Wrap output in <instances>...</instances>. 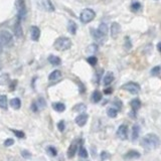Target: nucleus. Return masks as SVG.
<instances>
[{"label": "nucleus", "instance_id": "nucleus-11", "mask_svg": "<svg viewBox=\"0 0 161 161\" xmlns=\"http://www.w3.org/2000/svg\"><path fill=\"white\" fill-rule=\"evenodd\" d=\"M88 119H89V116L86 113H82V114H80L77 118H76V123H77L78 126L83 127V126L86 125Z\"/></svg>", "mask_w": 161, "mask_h": 161}, {"label": "nucleus", "instance_id": "nucleus-17", "mask_svg": "<svg viewBox=\"0 0 161 161\" xmlns=\"http://www.w3.org/2000/svg\"><path fill=\"white\" fill-rule=\"evenodd\" d=\"M77 29H78L77 23H76V22L73 21V20H70L69 23H68V30H69V32L71 33V34H76V32H77Z\"/></svg>", "mask_w": 161, "mask_h": 161}, {"label": "nucleus", "instance_id": "nucleus-8", "mask_svg": "<svg viewBox=\"0 0 161 161\" xmlns=\"http://www.w3.org/2000/svg\"><path fill=\"white\" fill-rule=\"evenodd\" d=\"M91 33H92V37L95 38L98 42H100V43H104L105 42L106 37L104 34H102L98 29H91Z\"/></svg>", "mask_w": 161, "mask_h": 161}, {"label": "nucleus", "instance_id": "nucleus-23", "mask_svg": "<svg viewBox=\"0 0 161 161\" xmlns=\"http://www.w3.org/2000/svg\"><path fill=\"white\" fill-rule=\"evenodd\" d=\"M10 106L12 107L13 109H19L21 107V101L19 98H13V99L10 100Z\"/></svg>", "mask_w": 161, "mask_h": 161}, {"label": "nucleus", "instance_id": "nucleus-18", "mask_svg": "<svg viewBox=\"0 0 161 161\" xmlns=\"http://www.w3.org/2000/svg\"><path fill=\"white\" fill-rule=\"evenodd\" d=\"M48 61H50L52 66H60L61 64V60L60 57L56 56H53V55H51L48 56Z\"/></svg>", "mask_w": 161, "mask_h": 161}, {"label": "nucleus", "instance_id": "nucleus-32", "mask_svg": "<svg viewBox=\"0 0 161 161\" xmlns=\"http://www.w3.org/2000/svg\"><path fill=\"white\" fill-rule=\"evenodd\" d=\"M87 61H88L91 66H96L97 62H98V59H97L96 56H89V57H88V59H87Z\"/></svg>", "mask_w": 161, "mask_h": 161}, {"label": "nucleus", "instance_id": "nucleus-31", "mask_svg": "<svg viewBox=\"0 0 161 161\" xmlns=\"http://www.w3.org/2000/svg\"><path fill=\"white\" fill-rule=\"evenodd\" d=\"M79 155H80V157L85 158V159L88 157V151L86 150V148H85V147L80 146V148L79 150Z\"/></svg>", "mask_w": 161, "mask_h": 161}, {"label": "nucleus", "instance_id": "nucleus-39", "mask_svg": "<svg viewBox=\"0 0 161 161\" xmlns=\"http://www.w3.org/2000/svg\"><path fill=\"white\" fill-rule=\"evenodd\" d=\"M109 158H110V154L108 153V152L103 151L102 153H101V160L102 161H105V160L109 159Z\"/></svg>", "mask_w": 161, "mask_h": 161}, {"label": "nucleus", "instance_id": "nucleus-22", "mask_svg": "<svg viewBox=\"0 0 161 161\" xmlns=\"http://www.w3.org/2000/svg\"><path fill=\"white\" fill-rule=\"evenodd\" d=\"M130 106L132 107V110L133 111H138L140 109V107H141V101L139 99H133L131 102H130Z\"/></svg>", "mask_w": 161, "mask_h": 161}, {"label": "nucleus", "instance_id": "nucleus-15", "mask_svg": "<svg viewBox=\"0 0 161 161\" xmlns=\"http://www.w3.org/2000/svg\"><path fill=\"white\" fill-rule=\"evenodd\" d=\"M14 33H15V35L18 38L22 37V35H23V32H22V27H21V24H20V20L19 19L15 23V25H14Z\"/></svg>", "mask_w": 161, "mask_h": 161}, {"label": "nucleus", "instance_id": "nucleus-21", "mask_svg": "<svg viewBox=\"0 0 161 161\" xmlns=\"http://www.w3.org/2000/svg\"><path fill=\"white\" fill-rule=\"evenodd\" d=\"M61 77V71L59 70H56L51 73V75L48 76V80H56Z\"/></svg>", "mask_w": 161, "mask_h": 161}, {"label": "nucleus", "instance_id": "nucleus-14", "mask_svg": "<svg viewBox=\"0 0 161 161\" xmlns=\"http://www.w3.org/2000/svg\"><path fill=\"white\" fill-rule=\"evenodd\" d=\"M114 80V74L112 73V71H109V73H107L104 77V80H103V84L105 85V86H109V85Z\"/></svg>", "mask_w": 161, "mask_h": 161}, {"label": "nucleus", "instance_id": "nucleus-16", "mask_svg": "<svg viewBox=\"0 0 161 161\" xmlns=\"http://www.w3.org/2000/svg\"><path fill=\"white\" fill-rule=\"evenodd\" d=\"M139 134H140V126L138 124H135L132 127V139H133V141L138 139Z\"/></svg>", "mask_w": 161, "mask_h": 161}, {"label": "nucleus", "instance_id": "nucleus-9", "mask_svg": "<svg viewBox=\"0 0 161 161\" xmlns=\"http://www.w3.org/2000/svg\"><path fill=\"white\" fill-rule=\"evenodd\" d=\"M110 31H111V37L113 38H116L121 32V25L118 23V22H113L111 25Z\"/></svg>", "mask_w": 161, "mask_h": 161}, {"label": "nucleus", "instance_id": "nucleus-4", "mask_svg": "<svg viewBox=\"0 0 161 161\" xmlns=\"http://www.w3.org/2000/svg\"><path fill=\"white\" fill-rule=\"evenodd\" d=\"M0 41L5 46H11L13 44V37L7 30L0 31Z\"/></svg>", "mask_w": 161, "mask_h": 161}, {"label": "nucleus", "instance_id": "nucleus-33", "mask_svg": "<svg viewBox=\"0 0 161 161\" xmlns=\"http://www.w3.org/2000/svg\"><path fill=\"white\" fill-rule=\"evenodd\" d=\"M160 71H161V68L159 66H154V68L151 70L150 73H151L152 76H157L160 73Z\"/></svg>", "mask_w": 161, "mask_h": 161}, {"label": "nucleus", "instance_id": "nucleus-20", "mask_svg": "<svg viewBox=\"0 0 161 161\" xmlns=\"http://www.w3.org/2000/svg\"><path fill=\"white\" fill-rule=\"evenodd\" d=\"M52 108L55 111L59 112V113H61V112H64L66 110V106H65V104H62V103L57 102V103H53Z\"/></svg>", "mask_w": 161, "mask_h": 161}, {"label": "nucleus", "instance_id": "nucleus-34", "mask_svg": "<svg viewBox=\"0 0 161 161\" xmlns=\"http://www.w3.org/2000/svg\"><path fill=\"white\" fill-rule=\"evenodd\" d=\"M132 10L133 11H138L141 8V4L139 3V2H137V1H135V2H133L132 3Z\"/></svg>", "mask_w": 161, "mask_h": 161}, {"label": "nucleus", "instance_id": "nucleus-10", "mask_svg": "<svg viewBox=\"0 0 161 161\" xmlns=\"http://www.w3.org/2000/svg\"><path fill=\"white\" fill-rule=\"evenodd\" d=\"M30 37L33 41H38L40 37V29L37 26H31L30 27Z\"/></svg>", "mask_w": 161, "mask_h": 161}, {"label": "nucleus", "instance_id": "nucleus-7", "mask_svg": "<svg viewBox=\"0 0 161 161\" xmlns=\"http://www.w3.org/2000/svg\"><path fill=\"white\" fill-rule=\"evenodd\" d=\"M117 136L121 140H126L128 137V127L126 125H121L117 130Z\"/></svg>", "mask_w": 161, "mask_h": 161}, {"label": "nucleus", "instance_id": "nucleus-35", "mask_svg": "<svg viewBox=\"0 0 161 161\" xmlns=\"http://www.w3.org/2000/svg\"><path fill=\"white\" fill-rule=\"evenodd\" d=\"M21 155H22V157L25 158V159H30L31 158V153L27 150H22L21 151Z\"/></svg>", "mask_w": 161, "mask_h": 161}, {"label": "nucleus", "instance_id": "nucleus-25", "mask_svg": "<svg viewBox=\"0 0 161 161\" xmlns=\"http://www.w3.org/2000/svg\"><path fill=\"white\" fill-rule=\"evenodd\" d=\"M86 109H87V106L85 105V104H83V103H80V104H77L74 107L73 110L75 112H79V113L82 114L84 111H86Z\"/></svg>", "mask_w": 161, "mask_h": 161}, {"label": "nucleus", "instance_id": "nucleus-47", "mask_svg": "<svg viewBox=\"0 0 161 161\" xmlns=\"http://www.w3.org/2000/svg\"><path fill=\"white\" fill-rule=\"evenodd\" d=\"M2 52V43H1V41H0V53Z\"/></svg>", "mask_w": 161, "mask_h": 161}, {"label": "nucleus", "instance_id": "nucleus-46", "mask_svg": "<svg viewBox=\"0 0 161 161\" xmlns=\"http://www.w3.org/2000/svg\"><path fill=\"white\" fill-rule=\"evenodd\" d=\"M157 48H158V51L161 52V42H159V43L157 44Z\"/></svg>", "mask_w": 161, "mask_h": 161}, {"label": "nucleus", "instance_id": "nucleus-36", "mask_svg": "<svg viewBox=\"0 0 161 161\" xmlns=\"http://www.w3.org/2000/svg\"><path fill=\"white\" fill-rule=\"evenodd\" d=\"M37 105L38 107H40V108H44V107L46 106V101H44L43 98H39Z\"/></svg>", "mask_w": 161, "mask_h": 161}, {"label": "nucleus", "instance_id": "nucleus-44", "mask_svg": "<svg viewBox=\"0 0 161 161\" xmlns=\"http://www.w3.org/2000/svg\"><path fill=\"white\" fill-rule=\"evenodd\" d=\"M130 117H131V118H134V119H136V118H137V116H136V112H135V111H133V110H132V111L130 112Z\"/></svg>", "mask_w": 161, "mask_h": 161}, {"label": "nucleus", "instance_id": "nucleus-27", "mask_svg": "<svg viewBox=\"0 0 161 161\" xmlns=\"http://www.w3.org/2000/svg\"><path fill=\"white\" fill-rule=\"evenodd\" d=\"M97 51H98V46L95 43H92L87 47V52L90 53V55H94V53H96Z\"/></svg>", "mask_w": 161, "mask_h": 161}, {"label": "nucleus", "instance_id": "nucleus-3", "mask_svg": "<svg viewBox=\"0 0 161 161\" xmlns=\"http://www.w3.org/2000/svg\"><path fill=\"white\" fill-rule=\"evenodd\" d=\"M96 17V13L93 9H90V8H86L84 9L80 14V19L83 23H89L94 20V18Z\"/></svg>", "mask_w": 161, "mask_h": 161}, {"label": "nucleus", "instance_id": "nucleus-40", "mask_svg": "<svg viewBox=\"0 0 161 161\" xmlns=\"http://www.w3.org/2000/svg\"><path fill=\"white\" fill-rule=\"evenodd\" d=\"M57 128H59V130H60L61 132H64V131H65L66 125H65V122H64V121H60V122L57 123Z\"/></svg>", "mask_w": 161, "mask_h": 161}, {"label": "nucleus", "instance_id": "nucleus-41", "mask_svg": "<svg viewBox=\"0 0 161 161\" xmlns=\"http://www.w3.org/2000/svg\"><path fill=\"white\" fill-rule=\"evenodd\" d=\"M114 105L117 107V108L120 110L121 108H122V106H123V104H122V102H121V100H119V99H116L115 101H114Z\"/></svg>", "mask_w": 161, "mask_h": 161}, {"label": "nucleus", "instance_id": "nucleus-26", "mask_svg": "<svg viewBox=\"0 0 161 161\" xmlns=\"http://www.w3.org/2000/svg\"><path fill=\"white\" fill-rule=\"evenodd\" d=\"M0 108L7 109V97L5 95H0Z\"/></svg>", "mask_w": 161, "mask_h": 161}, {"label": "nucleus", "instance_id": "nucleus-45", "mask_svg": "<svg viewBox=\"0 0 161 161\" xmlns=\"http://www.w3.org/2000/svg\"><path fill=\"white\" fill-rule=\"evenodd\" d=\"M31 107H32V108H31V109H32V111H34V112L37 111V104H32V106H31Z\"/></svg>", "mask_w": 161, "mask_h": 161}, {"label": "nucleus", "instance_id": "nucleus-19", "mask_svg": "<svg viewBox=\"0 0 161 161\" xmlns=\"http://www.w3.org/2000/svg\"><path fill=\"white\" fill-rule=\"evenodd\" d=\"M91 99H92V102L93 103H99L101 100H102V94L100 91H94L93 94H92V97H91Z\"/></svg>", "mask_w": 161, "mask_h": 161}, {"label": "nucleus", "instance_id": "nucleus-48", "mask_svg": "<svg viewBox=\"0 0 161 161\" xmlns=\"http://www.w3.org/2000/svg\"><path fill=\"white\" fill-rule=\"evenodd\" d=\"M80 161H87V160H80Z\"/></svg>", "mask_w": 161, "mask_h": 161}, {"label": "nucleus", "instance_id": "nucleus-37", "mask_svg": "<svg viewBox=\"0 0 161 161\" xmlns=\"http://www.w3.org/2000/svg\"><path fill=\"white\" fill-rule=\"evenodd\" d=\"M47 151H48V153H50L51 156H56V154H57V151H56V149L53 146H50V147H48Z\"/></svg>", "mask_w": 161, "mask_h": 161}, {"label": "nucleus", "instance_id": "nucleus-30", "mask_svg": "<svg viewBox=\"0 0 161 161\" xmlns=\"http://www.w3.org/2000/svg\"><path fill=\"white\" fill-rule=\"evenodd\" d=\"M124 46H125V50H126V51L131 50V47H132V42H131V39H130V37H125Z\"/></svg>", "mask_w": 161, "mask_h": 161}, {"label": "nucleus", "instance_id": "nucleus-2", "mask_svg": "<svg viewBox=\"0 0 161 161\" xmlns=\"http://www.w3.org/2000/svg\"><path fill=\"white\" fill-rule=\"evenodd\" d=\"M53 46L56 51H68L71 46V40L69 37H61L56 39L55 43H53Z\"/></svg>", "mask_w": 161, "mask_h": 161}, {"label": "nucleus", "instance_id": "nucleus-43", "mask_svg": "<svg viewBox=\"0 0 161 161\" xmlns=\"http://www.w3.org/2000/svg\"><path fill=\"white\" fill-rule=\"evenodd\" d=\"M104 93L106 94V95H110V94L113 93V89L112 88H107L104 90Z\"/></svg>", "mask_w": 161, "mask_h": 161}, {"label": "nucleus", "instance_id": "nucleus-24", "mask_svg": "<svg viewBox=\"0 0 161 161\" xmlns=\"http://www.w3.org/2000/svg\"><path fill=\"white\" fill-rule=\"evenodd\" d=\"M98 30H99L102 34H104L105 37H107V34H108V30H109L108 25H107L105 22H102V23L99 25V28H98Z\"/></svg>", "mask_w": 161, "mask_h": 161}, {"label": "nucleus", "instance_id": "nucleus-28", "mask_svg": "<svg viewBox=\"0 0 161 161\" xmlns=\"http://www.w3.org/2000/svg\"><path fill=\"white\" fill-rule=\"evenodd\" d=\"M107 114H108L110 118H115L118 114V111L116 108H109L108 110H107Z\"/></svg>", "mask_w": 161, "mask_h": 161}, {"label": "nucleus", "instance_id": "nucleus-6", "mask_svg": "<svg viewBox=\"0 0 161 161\" xmlns=\"http://www.w3.org/2000/svg\"><path fill=\"white\" fill-rule=\"evenodd\" d=\"M121 89L133 94V95H136V94L140 92V86L137 83H133V82H129L127 84L123 85V86L121 87Z\"/></svg>", "mask_w": 161, "mask_h": 161}, {"label": "nucleus", "instance_id": "nucleus-13", "mask_svg": "<svg viewBox=\"0 0 161 161\" xmlns=\"http://www.w3.org/2000/svg\"><path fill=\"white\" fill-rule=\"evenodd\" d=\"M124 158L126 159H137V158H140V153L136 150H130L128 151L126 154H125Z\"/></svg>", "mask_w": 161, "mask_h": 161}, {"label": "nucleus", "instance_id": "nucleus-1", "mask_svg": "<svg viewBox=\"0 0 161 161\" xmlns=\"http://www.w3.org/2000/svg\"><path fill=\"white\" fill-rule=\"evenodd\" d=\"M141 145L142 147H144L145 149H148V150L157 148L159 146V137L153 133L147 134L146 136L142 138Z\"/></svg>", "mask_w": 161, "mask_h": 161}, {"label": "nucleus", "instance_id": "nucleus-42", "mask_svg": "<svg viewBox=\"0 0 161 161\" xmlns=\"http://www.w3.org/2000/svg\"><path fill=\"white\" fill-rule=\"evenodd\" d=\"M12 131L18 138H24V136H25L24 133L22 132V131H17V130H12Z\"/></svg>", "mask_w": 161, "mask_h": 161}, {"label": "nucleus", "instance_id": "nucleus-38", "mask_svg": "<svg viewBox=\"0 0 161 161\" xmlns=\"http://www.w3.org/2000/svg\"><path fill=\"white\" fill-rule=\"evenodd\" d=\"M13 144H14V140L11 139V138H8V139H6L5 141H4V146H5V147H10Z\"/></svg>", "mask_w": 161, "mask_h": 161}, {"label": "nucleus", "instance_id": "nucleus-5", "mask_svg": "<svg viewBox=\"0 0 161 161\" xmlns=\"http://www.w3.org/2000/svg\"><path fill=\"white\" fill-rule=\"evenodd\" d=\"M37 6L40 10L47 11V12H52L55 11V5L52 4L51 0H38L37 1Z\"/></svg>", "mask_w": 161, "mask_h": 161}, {"label": "nucleus", "instance_id": "nucleus-12", "mask_svg": "<svg viewBox=\"0 0 161 161\" xmlns=\"http://www.w3.org/2000/svg\"><path fill=\"white\" fill-rule=\"evenodd\" d=\"M78 150V144L76 142H73L70 145L69 149H68V157L69 158H73L74 156L76 155V152Z\"/></svg>", "mask_w": 161, "mask_h": 161}, {"label": "nucleus", "instance_id": "nucleus-29", "mask_svg": "<svg viewBox=\"0 0 161 161\" xmlns=\"http://www.w3.org/2000/svg\"><path fill=\"white\" fill-rule=\"evenodd\" d=\"M9 80V76L8 74H3L0 76V85H5Z\"/></svg>", "mask_w": 161, "mask_h": 161}]
</instances>
